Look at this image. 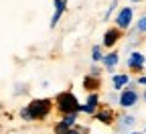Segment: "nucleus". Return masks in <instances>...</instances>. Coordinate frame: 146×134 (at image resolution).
Here are the masks:
<instances>
[{
	"instance_id": "f257e3e1",
	"label": "nucleus",
	"mask_w": 146,
	"mask_h": 134,
	"mask_svg": "<svg viewBox=\"0 0 146 134\" xmlns=\"http://www.w3.org/2000/svg\"><path fill=\"white\" fill-rule=\"evenodd\" d=\"M27 108H29V112H31L33 120H47V118L51 116V112H53V100H49V98H39V100H33Z\"/></svg>"
},
{
	"instance_id": "f03ea898",
	"label": "nucleus",
	"mask_w": 146,
	"mask_h": 134,
	"mask_svg": "<svg viewBox=\"0 0 146 134\" xmlns=\"http://www.w3.org/2000/svg\"><path fill=\"white\" fill-rule=\"evenodd\" d=\"M55 108H57L63 116L65 114H77L79 102L71 91H61V93H57V98H55Z\"/></svg>"
},
{
	"instance_id": "7ed1b4c3",
	"label": "nucleus",
	"mask_w": 146,
	"mask_h": 134,
	"mask_svg": "<svg viewBox=\"0 0 146 134\" xmlns=\"http://www.w3.org/2000/svg\"><path fill=\"white\" fill-rule=\"evenodd\" d=\"M132 18H134V10H132L130 6L120 8V10H118V14H116V29H118V31H126V29H130Z\"/></svg>"
},
{
	"instance_id": "20e7f679",
	"label": "nucleus",
	"mask_w": 146,
	"mask_h": 134,
	"mask_svg": "<svg viewBox=\"0 0 146 134\" xmlns=\"http://www.w3.org/2000/svg\"><path fill=\"white\" fill-rule=\"evenodd\" d=\"M138 100H140V95H138V91L136 89H132V87H126L122 93H120V98H118V104L122 106V108H134L136 104H138Z\"/></svg>"
},
{
	"instance_id": "39448f33",
	"label": "nucleus",
	"mask_w": 146,
	"mask_h": 134,
	"mask_svg": "<svg viewBox=\"0 0 146 134\" xmlns=\"http://www.w3.org/2000/svg\"><path fill=\"white\" fill-rule=\"evenodd\" d=\"M75 122H77V114H65V116L55 124V134H65L67 130L75 128Z\"/></svg>"
},
{
	"instance_id": "423d86ee",
	"label": "nucleus",
	"mask_w": 146,
	"mask_h": 134,
	"mask_svg": "<svg viewBox=\"0 0 146 134\" xmlns=\"http://www.w3.org/2000/svg\"><path fill=\"white\" fill-rule=\"evenodd\" d=\"M98 108H100V95L98 93H89L87 95V102L85 104H79L77 112H85V114H89V116H94Z\"/></svg>"
},
{
	"instance_id": "0eeeda50",
	"label": "nucleus",
	"mask_w": 146,
	"mask_h": 134,
	"mask_svg": "<svg viewBox=\"0 0 146 134\" xmlns=\"http://www.w3.org/2000/svg\"><path fill=\"white\" fill-rule=\"evenodd\" d=\"M94 118H96L98 122L106 124V126H112L114 120H116V114H114V110H110V108H102V110H96Z\"/></svg>"
},
{
	"instance_id": "6e6552de",
	"label": "nucleus",
	"mask_w": 146,
	"mask_h": 134,
	"mask_svg": "<svg viewBox=\"0 0 146 134\" xmlns=\"http://www.w3.org/2000/svg\"><path fill=\"white\" fill-rule=\"evenodd\" d=\"M144 65H146V59H144V55L140 51L130 53V57H128V67H130L132 71H142Z\"/></svg>"
},
{
	"instance_id": "1a4fd4ad",
	"label": "nucleus",
	"mask_w": 146,
	"mask_h": 134,
	"mask_svg": "<svg viewBox=\"0 0 146 134\" xmlns=\"http://www.w3.org/2000/svg\"><path fill=\"white\" fill-rule=\"evenodd\" d=\"M120 39H122V31H118L116 27H114V29H108V31L104 33V47H106V49H112Z\"/></svg>"
},
{
	"instance_id": "9d476101",
	"label": "nucleus",
	"mask_w": 146,
	"mask_h": 134,
	"mask_svg": "<svg viewBox=\"0 0 146 134\" xmlns=\"http://www.w3.org/2000/svg\"><path fill=\"white\" fill-rule=\"evenodd\" d=\"M102 63H104V67H106L108 71H114V69H116V65L120 63V53L112 51V53L104 55V57H102Z\"/></svg>"
},
{
	"instance_id": "9b49d317",
	"label": "nucleus",
	"mask_w": 146,
	"mask_h": 134,
	"mask_svg": "<svg viewBox=\"0 0 146 134\" xmlns=\"http://www.w3.org/2000/svg\"><path fill=\"white\" fill-rule=\"evenodd\" d=\"M55 14H53V18H51V29H55L57 27V23H59V18L63 16V12H65V6H67V0H55Z\"/></svg>"
},
{
	"instance_id": "f8f14e48",
	"label": "nucleus",
	"mask_w": 146,
	"mask_h": 134,
	"mask_svg": "<svg viewBox=\"0 0 146 134\" xmlns=\"http://www.w3.org/2000/svg\"><path fill=\"white\" fill-rule=\"evenodd\" d=\"M83 87L91 93H98V89L102 87V79L100 77H94V75H85V79H83Z\"/></svg>"
},
{
	"instance_id": "ddd939ff",
	"label": "nucleus",
	"mask_w": 146,
	"mask_h": 134,
	"mask_svg": "<svg viewBox=\"0 0 146 134\" xmlns=\"http://www.w3.org/2000/svg\"><path fill=\"white\" fill-rule=\"evenodd\" d=\"M128 81H130V77H128L126 73H120V75H114V77H112V85H114L116 91H120V87L128 85Z\"/></svg>"
},
{
	"instance_id": "4468645a",
	"label": "nucleus",
	"mask_w": 146,
	"mask_h": 134,
	"mask_svg": "<svg viewBox=\"0 0 146 134\" xmlns=\"http://www.w3.org/2000/svg\"><path fill=\"white\" fill-rule=\"evenodd\" d=\"M134 124H136V118L130 116V114H126V116L120 118V130H126V128H130V126H134Z\"/></svg>"
},
{
	"instance_id": "2eb2a0df",
	"label": "nucleus",
	"mask_w": 146,
	"mask_h": 134,
	"mask_svg": "<svg viewBox=\"0 0 146 134\" xmlns=\"http://www.w3.org/2000/svg\"><path fill=\"white\" fill-rule=\"evenodd\" d=\"M102 45H94V49H91V59H94V63L102 61Z\"/></svg>"
},
{
	"instance_id": "dca6fc26",
	"label": "nucleus",
	"mask_w": 146,
	"mask_h": 134,
	"mask_svg": "<svg viewBox=\"0 0 146 134\" xmlns=\"http://www.w3.org/2000/svg\"><path fill=\"white\" fill-rule=\"evenodd\" d=\"M136 31H138V33H146V14L140 16V21L136 23Z\"/></svg>"
},
{
	"instance_id": "f3484780",
	"label": "nucleus",
	"mask_w": 146,
	"mask_h": 134,
	"mask_svg": "<svg viewBox=\"0 0 146 134\" xmlns=\"http://www.w3.org/2000/svg\"><path fill=\"white\" fill-rule=\"evenodd\" d=\"M21 118L25 120V122H33V116H31V112H29V108H21Z\"/></svg>"
},
{
	"instance_id": "a211bd4d",
	"label": "nucleus",
	"mask_w": 146,
	"mask_h": 134,
	"mask_svg": "<svg viewBox=\"0 0 146 134\" xmlns=\"http://www.w3.org/2000/svg\"><path fill=\"white\" fill-rule=\"evenodd\" d=\"M116 6H118V0H112V4L108 6V10H106V14H104V21H108V18H110V14L116 10Z\"/></svg>"
},
{
	"instance_id": "6ab92c4d",
	"label": "nucleus",
	"mask_w": 146,
	"mask_h": 134,
	"mask_svg": "<svg viewBox=\"0 0 146 134\" xmlns=\"http://www.w3.org/2000/svg\"><path fill=\"white\" fill-rule=\"evenodd\" d=\"M65 134H81V130H75V128H71V130H67Z\"/></svg>"
},
{
	"instance_id": "aec40b11",
	"label": "nucleus",
	"mask_w": 146,
	"mask_h": 134,
	"mask_svg": "<svg viewBox=\"0 0 146 134\" xmlns=\"http://www.w3.org/2000/svg\"><path fill=\"white\" fill-rule=\"evenodd\" d=\"M138 83H140V85H146V75H142V77H138Z\"/></svg>"
},
{
	"instance_id": "412c9836",
	"label": "nucleus",
	"mask_w": 146,
	"mask_h": 134,
	"mask_svg": "<svg viewBox=\"0 0 146 134\" xmlns=\"http://www.w3.org/2000/svg\"><path fill=\"white\" fill-rule=\"evenodd\" d=\"M142 100H144V102H146V91H144V95H142Z\"/></svg>"
},
{
	"instance_id": "4be33fe9",
	"label": "nucleus",
	"mask_w": 146,
	"mask_h": 134,
	"mask_svg": "<svg viewBox=\"0 0 146 134\" xmlns=\"http://www.w3.org/2000/svg\"><path fill=\"white\" fill-rule=\"evenodd\" d=\"M132 2H142V0H132Z\"/></svg>"
},
{
	"instance_id": "5701e85b",
	"label": "nucleus",
	"mask_w": 146,
	"mask_h": 134,
	"mask_svg": "<svg viewBox=\"0 0 146 134\" xmlns=\"http://www.w3.org/2000/svg\"><path fill=\"white\" fill-rule=\"evenodd\" d=\"M130 134H140V132H130Z\"/></svg>"
}]
</instances>
